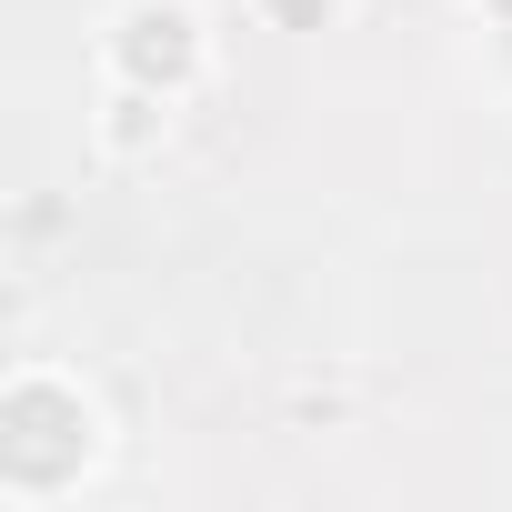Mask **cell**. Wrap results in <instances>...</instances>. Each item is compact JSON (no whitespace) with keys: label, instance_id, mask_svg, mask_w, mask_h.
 Returning <instances> with one entry per match:
<instances>
[{"label":"cell","instance_id":"3","mask_svg":"<svg viewBox=\"0 0 512 512\" xmlns=\"http://www.w3.org/2000/svg\"><path fill=\"white\" fill-rule=\"evenodd\" d=\"M91 131H101V151H111V161H151V151L171 141V91L111 81V91H101V111H91Z\"/></svg>","mask_w":512,"mask_h":512},{"label":"cell","instance_id":"1","mask_svg":"<svg viewBox=\"0 0 512 512\" xmlns=\"http://www.w3.org/2000/svg\"><path fill=\"white\" fill-rule=\"evenodd\" d=\"M91 452H101V402L51 362L11 372V392H0V482L11 492H61V482L91 472Z\"/></svg>","mask_w":512,"mask_h":512},{"label":"cell","instance_id":"2","mask_svg":"<svg viewBox=\"0 0 512 512\" xmlns=\"http://www.w3.org/2000/svg\"><path fill=\"white\" fill-rule=\"evenodd\" d=\"M101 71H111V81H141V91L191 101V91H201V71H211V31H201L191 0H121L111 31H101Z\"/></svg>","mask_w":512,"mask_h":512},{"label":"cell","instance_id":"4","mask_svg":"<svg viewBox=\"0 0 512 512\" xmlns=\"http://www.w3.org/2000/svg\"><path fill=\"white\" fill-rule=\"evenodd\" d=\"M251 11H262V31H332L342 0H251Z\"/></svg>","mask_w":512,"mask_h":512}]
</instances>
